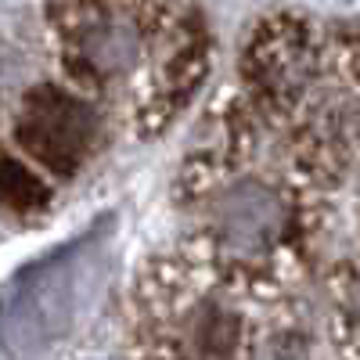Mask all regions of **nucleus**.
I'll return each mask as SVG.
<instances>
[{"label":"nucleus","mask_w":360,"mask_h":360,"mask_svg":"<svg viewBox=\"0 0 360 360\" xmlns=\"http://www.w3.org/2000/svg\"><path fill=\"white\" fill-rule=\"evenodd\" d=\"M130 310L137 360H314L292 285L220 263L195 234L137 270Z\"/></svg>","instance_id":"obj_1"},{"label":"nucleus","mask_w":360,"mask_h":360,"mask_svg":"<svg viewBox=\"0 0 360 360\" xmlns=\"http://www.w3.org/2000/svg\"><path fill=\"white\" fill-rule=\"evenodd\" d=\"M79 249L51 252L44 263L22 270L0 303V339L15 360H37L62 342L79 303Z\"/></svg>","instance_id":"obj_2"},{"label":"nucleus","mask_w":360,"mask_h":360,"mask_svg":"<svg viewBox=\"0 0 360 360\" xmlns=\"http://www.w3.org/2000/svg\"><path fill=\"white\" fill-rule=\"evenodd\" d=\"M15 137L44 169L72 176L94 152L98 115L90 101H83L72 90L58 83H40L22 101Z\"/></svg>","instance_id":"obj_3"},{"label":"nucleus","mask_w":360,"mask_h":360,"mask_svg":"<svg viewBox=\"0 0 360 360\" xmlns=\"http://www.w3.org/2000/svg\"><path fill=\"white\" fill-rule=\"evenodd\" d=\"M0 195H4L8 202H15V205H37V202L47 198L40 180L25 166L11 162V159H0Z\"/></svg>","instance_id":"obj_4"}]
</instances>
